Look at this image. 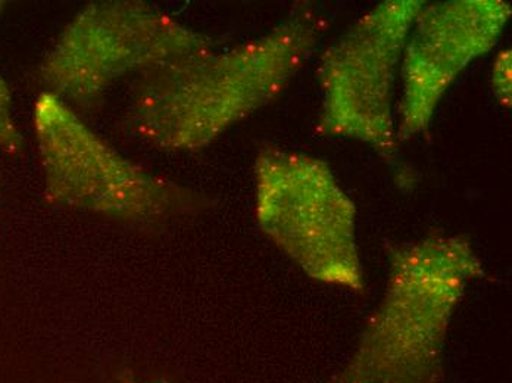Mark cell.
I'll return each mask as SVG.
<instances>
[{
	"instance_id": "cell-7",
	"label": "cell",
	"mask_w": 512,
	"mask_h": 383,
	"mask_svg": "<svg viewBox=\"0 0 512 383\" xmlns=\"http://www.w3.org/2000/svg\"><path fill=\"white\" fill-rule=\"evenodd\" d=\"M511 12L502 0H449L421 8L402 55L398 140L430 129L449 87L471 62L495 48Z\"/></svg>"
},
{
	"instance_id": "cell-4",
	"label": "cell",
	"mask_w": 512,
	"mask_h": 383,
	"mask_svg": "<svg viewBox=\"0 0 512 383\" xmlns=\"http://www.w3.org/2000/svg\"><path fill=\"white\" fill-rule=\"evenodd\" d=\"M254 170L255 219L261 232L315 282L364 291L357 207L330 165L265 146Z\"/></svg>"
},
{
	"instance_id": "cell-3",
	"label": "cell",
	"mask_w": 512,
	"mask_h": 383,
	"mask_svg": "<svg viewBox=\"0 0 512 383\" xmlns=\"http://www.w3.org/2000/svg\"><path fill=\"white\" fill-rule=\"evenodd\" d=\"M33 127L49 204L143 224L189 216L209 205L202 193L124 157L52 93L37 96Z\"/></svg>"
},
{
	"instance_id": "cell-5",
	"label": "cell",
	"mask_w": 512,
	"mask_h": 383,
	"mask_svg": "<svg viewBox=\"0 0 512 383\" xmlns=\"http://www.w3.org/2000/svg\"><path fill=\"white\" fill-rule=\"evenodd\" d=\"M212 46L199 31L142 0L90 3L67 24L37 68L43 92L92 107L124 77L143 76Z\"/></svg>"
},
{
	"instance_id": "cell-2",
	"label": "cell",
	"mask_w": 512,
	"mask_h": 383,
	"mask_svg": "<svg viewBox=\"0 0 512 383\" xmlns=\"http://www.w3.org/2000/svg\"><path fill=\"white\" fill-rule=\"evenodd\" d=\"M486 270L470 239L433 232L389 251L382 301L329 383H442L452 317Z\"/></svg>"
},
{
	"instance_id": "cell-6",
	"label": "cell",
	"mask_w": 512,
	"mask_h": 383,
	"mask_svg": "<svg viewBox=\"0 0 512 383\" xmlns=\"http://www.w3.org/2000/svg\"><path fill=\"white\" fill-rule=\"evenodd\" d=\"M424 0H387L358 18L321 55L318 82L324 135L358 140L393 160L395 84L405 43Z\"/></svg>"
},
{
	"instance_id": "cell-8",
	"label": "cell",
	"mask_w": 512,
	"mask_h": 383,
	"mask_svg": "<svg viewBox=\"0 0 512 383\" xmlns=\"http://www.w3.org/2000/svg\"><path fill=\"white\" fill-rule=\"evenodd\" d=\"M0 149L17 155L23 149V136L12 112V96L8 84L0 76Z\"/></svg>"
},
{
	"instance_id": "cell-10",
	"label": "cell",
	"mask_w": 512,
	"mask_h": 383,
	"mask_svg": "<svg viewBox=\"0 0 512 383\" xmlns=\"http://www.w3.org/2000/svg\"><path fill=\"white\" fill-rule=\"evenodd\" d=\"M114 383H170L165 381V379L156 378V379H149V378H139V376H133V375H123L120 376V378L117 379Z\"/></svg>"
},
{
	"instance_id": "cell-1",
	"label": "cell",
	"mask_w": 512,
	"mask_h": 383,
	"mask_svg": "<svg viewBox=\"0 0 512 383\" xmlns=\"http://www.w3.org/2000/svg\"><path fill=\"white\" fill-rule=\"evenodd\" d=\"M323 26L302 8L268 33L227 51L214 45L143 74L128 126L159 151L192 152L273 102L317 48Z\"/></svg>"
},
{
	"instance_id": "cell-9",
	"label": "cell",
	"mask_w": 512,
	"mask_h": 383,
	"mask_svg": "<svg viewBox=\"0 0 512 383\" xmlns=\"http://www.w3.org/2000/svg\"><path fill=\"white\" fill-rule=\"evenodd\" d=\"M493 95L502 107L510 110L512 102V55L511 49H502L493 59L490 73Z\"/></svg>"
}]
</instances>
